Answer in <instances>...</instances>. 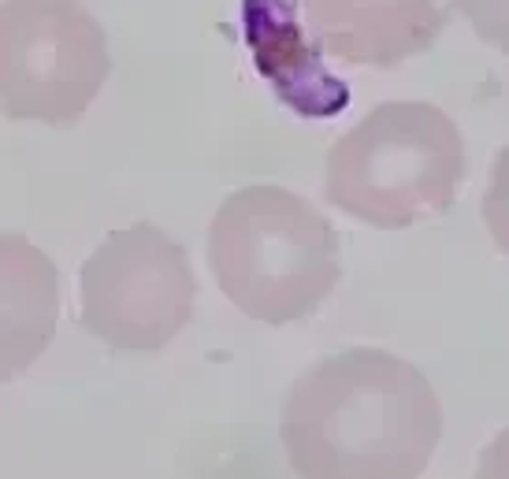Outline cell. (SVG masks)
Listing matches in <instances>:
<instances>
[{
	"label": "cell",
	"mask_w": 509,
	"mask_h": 479,
	"mask_svg": "<svg viewBox=\"0 0 509 479\" xmlns=\"http://www.w3.org/2000/svg\"><path fill=\"white\" fill-rule=\"evenodd\" d=\"M242 23L260 75L294 112L335 115L346 104V86L320 63L298 0H242Z\"/></svg>",
	"instance_id": "52a82bcc"
},
{
	"label": "cell",
	"mask_w": 509,
	"mask_h": 479,
	"mask_svg": "<svg viewBox=\"0 0 509 479\" xmlns=\"http://www.w3.org/2000/svg\"><path fill=\"white\" fill-rule=\"evenodd\" d=\"M313 41L353 63H394L439 34L435 0H298Z\"/></svg>",
	"instance_id": "8992f818"
},
{
	"label": "cell",
	"mask_w": 509,
	"mask_h": 479,
	"mask_svg": "<svg viewBox=\"0 0 509 479\" xmlns=\"http://www.w3.org/2000/svg\"><path fill=\"white\" fill-rule=\"evenodd\" d=\"M483 223L498 249L509 253V145L498 153L495 171H491V186L483 193Z\"/></svg>",
	"instance_id": "9c48e42d"
},
{
	"label": "cell",
	"mask_w": 509,
	"mask_h": 479,
	"mask_svg": "<svg viewBox=\"0 0 509 479\" xmlns=\"http://www.w3.org/2000/svg\"><path fill=\"white\" fill-rule=\"evenodd\" d=\"M439 435L432 383L387 350L316 360L283 409V442L301 479H417Z\"/></svg>",
	"instance_id": "6da1fadb"
},
{
	"label": "cell",
	"mask_w": 509,
	"mask_h": 479,
	"mask_svg": "<svg viewBox=\"0 0 509 479\" xmlns=\"http://www.w3.org/2000/svg\"><path fill=\"white\" fill-rule=\"evenodd\" d=\"M108 41L82 0H0V108L71 123L108 78Z\"/></svg>",
	"instance_id": "277c9868"
},
{
	"label": "cell",
	"mask_w": 509,
	"mask_h": 479,
	"mask_svg": "<svg viewBox=\"0 0 509 479\" xmlns=\"http://www.w3.org/2000/svg\"><path fill=\"white\" fill-rule=\"evenodd\" d=\"M60 320V271L34 242L0 235V383L41 357Z\"/></svg>",
	"instance_id": "ba28073f"
},
{
	"label": "cell",
	"mask_w": 509,
	"mask_h": 479,
	"mask_svg": "<svg viewBox=\"0 0 509 479\" xmlns=\"http://www.w3.org/2000/svg\"><path fill=\"white\" fill-rule=\"evenodd\" d=\"M208 264L245 316L290 323L335 290L338 235L305 197L283 186H245L212 220Z\"/></svg>",
	"instance_id": "7a4b0ae2"
},
{
	"label": "cell",
	"mask_w": 509,
	"mask_h": 479,
	"mask_svg": "<svg viewBox=\"0 0 509 479\" xmlns=\"http://www.w3.org/2000/svg\"><path fill=\"white\" fill-rule=\"evenodd\" d=\"M461 178V130L428 101L372 108L327 153L331 205L372 227H413L442 216Z\"/></svg>",
	"instance_id": "3957f363"
},
{
	"label": "cell",
	"mask_w": 509,
	"mask_h": 479,
	"mask_svg": "<svg viewBox=\"0 0 509 479\" xmlns=\"http://www.w3.org/2000/svg\"><path fill=\"white\" fill-rule=\"evenodd\" d=\"M476 479H509V427L491 446H483Z\"/></svg>",
	"instance_id": "8fae6325"
},
{
	"label": "cell",
	"mask_w": 509,
	"mask_h": 479,
	"mask_svg": "<svg viewBox=\"0 0 509 479\" xmlns=\"http://www.w3.org/2000/svg\"><path fill=\"white\" fill-rule=\"evenodd\" d=\"M457 4L487 45L509 53V0H457Z\"/></svg>",
	"instance_id": "30bf717a"
},
{
	"label": "cell",
	"mask_w": 509,
	"mask_h": 479,
	"mask_svg": "<svg viewBox=\"0 0 509 479\" xmlns=\"http://www.w3.org/2000/svg\"><path fill=\"white\" fill-rule=\"evenodd\" d=\"M193 290L183 245L153 223H134L112 230L82 264V323L112 350L153 353L186 327Z\"/></svg>",
	"instance_id": "5b68a950"
}]
</instances>
